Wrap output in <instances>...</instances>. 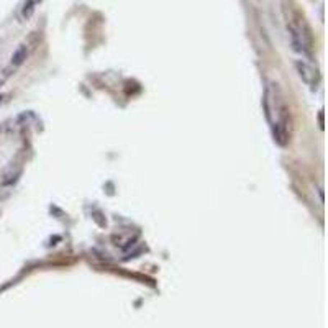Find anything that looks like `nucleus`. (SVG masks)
Wrapping results in <instances>:
<instances>
[{"mask_svg":"<svg viewBox=\"0 0 328 328\" xmlns=\"http://www.w3.org/2000/svg\"><path fill=\"white\" fill-rule=\"evenodd\" d=\"M264 112L274 141L286 146L290 140V113L284 96L276 82H269L264 92Z\"/></svg>","mask_w":328,"mask_h":328,"instance_id":"obj_1","label":"nucleus"},{"mask_svg":"<svg viewBox=\"0 0 328 328\" xmlns=\"http://www.w3.org/2000/svg\"><path fill=\"white\" fill-rule=\"evenodd\" d=\"M284 17H286V25L290 38V45L294 51L301 53L302 56L312 57L313 53V36L309 23L305 21L304 15L297 9H294L290 2L284 4Z\"/></svg>","mask_w":328,"mask_h":328,"instance_id":"obj_2","label":"nucleus"},{"mask_svg":"<svg viewBox=\"0 0 328 328\" xmlns=\"http://www.w3.org/2000/svg\"><path fill=\"white\" fill-rule=\"evenodd\" d=\"M294 66L297 69L299 77L302 79V82L305 85H309L312 91H317L320 85V72L315 66H312L310 63L304 61V59H295Z\"/></svg>","mask_w":328,"mask_h":328,"instance_id":"obj_3","label":"nucleus"},{"mask_svg":"<svg viewBox=\"0 0 328 328\" xmlns=\"http://www.w3.org/2000/svg\"><path fill=\"white\" fill-rule=\"evenodd\" d=\"M41 2H43V0H25V4H23V7H21V12H20L21 18H23V20L30 18L33 13L36 12V9L40 7Z\"/></svg>","mask_w":328,"mask_h":328,"instance_id":"obj_4","label":"nucleus"},{"mask_svg":"<svg viewBox=\"0 0 328 328\" xmlns=\"http://www.w3.org/2000/svg\"><path fill=\"white\" fill-rule=\"evenodd\" d=\"M26 56H28V48H26V45L18 46L15 53L12 54V66H15V68H18V66H21V64L25 63Z\"/></svg>","mask_w":328,"mask_h":328,"instance_id":"obj_5","label":"nucleus"},{"mask_svg":"<svg viewBox=\"0 0 328 328\" xmlns=\"http://www.w3.org/2000/svg\"><path fill=\"white\" fill-rule=\"evenodd\" d=\"M2 99H4V97H0V102H2Z\"/></svg>","mask_w":328,"mask_h":328,"instance_id":"obj_6","label":"nucleus"},{"mask_svg":"<svg viewBox=\"0 0 328 328\" xmlns=\"http://www.w3.org/2000/svg\"><path fill=\"white\" fill-rule=\"evenodd\" d=\"M0 85H2V81H0Z\"/></svg>","mask_w":328,"mask_h":328,"instance_id":"obj_7","label":"nucleus"}]
</instances>
